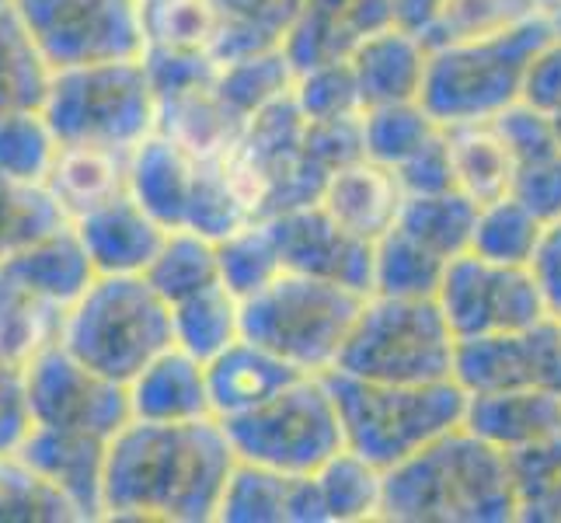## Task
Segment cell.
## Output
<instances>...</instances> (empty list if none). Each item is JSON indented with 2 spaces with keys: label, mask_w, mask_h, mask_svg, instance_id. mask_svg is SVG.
I'll list each match as a JSON object with an SVG mask.
<instances>
[{
  "label": "cell",
  "mask_w": 561,
  "mask_h": 523,
  "mask_svg": "<svg viewBox=\"0 0 561 523\" xmlns=\"http://www.w3.org/2000/svg\"><path fill=\"white\" fill-rule=\"evenodd\" d=\"M463 425L502 454L524 451L561 433V391L524 387V391H481L468 395Z\"/></svg>",
  "instance_id": "obj_19"
},
{
  "label": "cell",
  "mask_w": 561,
  "mask_h": 523,
  "mask_svg": "<svg viewBox=\"0 0 561 523\" xmlns=\"http://www.w3.org/2000/svg\"><path fill=\"white\" fill-rule=\"evenodd\" d=\"M217 255H220V283L238 300L255 297L259 289H265L279 273H286L279 245L265 217L248 220L234 235L217 241Z\"/></svg>",
  "instance_id": "obj_40"
},
{
  "label": "cell",
  "mask_w": 561,
  "mask_h": 523,
  "mask_svg": "<svg viewBox=\"0 0 561 523\" xmlns=\"http://www.w3.org/2000/svg\"><path fill=\"white\" fill-rule=\"evenodd\" d=\"M60 345L102 377L129 384L175 345L171 304L144 276H94L67 307Z\"/></svg>",
  "instance_id": "obj_5"
},
{
  "label": "cell",
  "mask_w": 561,
  "mask_h": 523,
  "mask_svg": "<svg viewBox=\"0 0 561 523\" xmlns=\"http://www.w3.org/2000/svg\"><path fill=\"white\" fill-rule=\"evenodd\" d=\"M363 109L419 102L425 64H430V43L398 25L383 29L353 49L350 56Z\"/></svg>",
  "instance_id": "obj_20"
},
{
  "label": "cell",
  "mask_w": 561,
  "mask_h": 523,
  "mask_svg": "<svg viewBox=\"0 0 561 523\" xmlns=\"http://www.w3.org/2000/svg\"><path fill=\"white\" fill-rule=\"evenodd\" d=\"M56 158H60V137L53 133L43 109L0 115V174L46 185Z\"/></svg>",
  "instance_id": "obj_41"
},
{
  "label": "cell",
  "mask_w": 561,
  "mask_h": 523,
  "mask_svg": "<svg viewBox=\"0 0 561 523\" xmlns=\"http://www.w3.org/2000/svg\"><path fill=\"white\" fill-rule=\"evenodd\" d=\"M144 280L158 289L168 304H179L199 289L220 283V255H217V241L199 235V230L188 227H171L158 255L147 265Z\"/></svg>",
  "instance_id": "obj_33"
},
{
  "label": "cell",
  "mask_w": 561,
  "mask_h": 523,
  "mask_svg": "<svg viewBox=\"0 0 561 523\" xmlns=\"http://www.w3.org/2000/svg\"><path fill=\"white\" fill-rule=\"evenodd\" d=\"M294 102L304 112V120H345V115H359L363 99L350 60H328L311 70L297 73Z\"/></svg>",
  "instance_id": "obj_47"
},
{
  "label": "cell",
  "mask_w": 561,
  "mask_h": 523,
  "mask_svg": "<svg viewBox=\"0 0 561 523\" xmlns=\"http://www.w3.org/2000/svg\"><path fill=\"white\" fill-rule=\"evenodd\" d=\"M558 325H561V321H558Z\"/></svg>",
  "instance_id": "obj_61"
},
{
  "label": "cell",
  "mask_w": 561,
  "mask_h": 523,
  "mask_svg": "<svg viewBox=\"0 0 561 523\" xmlns=\"http://www.w3.org/2000/svg\"><path fill=\"white\" fill-rule=\"evenodd\" d=\"M248 220H259V217L244 196L238 174L230 171L227 158L199 161L182 227L199 230V235H206L213 241H224L227 235H234V230L244 227Z\"/></svg>",
  "instance_id": "obj_38"
},
{
  "label": "cell",
  "mask_w": 561,
  "mask_h": 523,
  "mask_svg": "<svg viewBox=\"0 0 561 523\" xmlns=\"http://www.w3.org/2000/svg\"><path fill=\"white\" fill-rule=\"evenodd\" d=\"M324 377L339 401L345 447L380 471H391L443 433L457 430L468 409V391L454 377L433 384H383L335 371Z\"/></svg>",
  "instance_id": "obj_4"
},
{
  "label": "cell",
  "mask_w": 561,
  "mask_h": 523,
  "mask_svg": "<svg viewBox=\"0 0 561 523\" xmlns=\"http://www.w3.org/2000/svg\"><path fill=\"white\" fill-rule=\"evenodd\" d=\"M158 133L175 140L196 161H220L238 147L244 120H238L213 88H199L158 102Z\"/></svg>",
  "instance_id": "obj_23"
},
{
  "label": "cell",
  "mask_w": 561,
  "mask_h": 523,
  "mask_svg": "<svg viewBox=\"0 0 561 523\" xmlns=\"http://www.w3.org/2000/svg\"><path fill=\"white\" fill-rule=\"evenodd\" d=\"M196 158L182 150L164 133L150 137L129 154V182L126 192L137 200L153 220H161L168 230L185 224V209L196 182Z\"/></svg>",
  "instance_id": "obj_22"
},
{
  "label": "cell",
  "mask_w": 561,
  "mask_h": 523,
  "mask_svg": "<svg viewBox=\"0 0 561 523\" xmlns=\"http://www.w3.org/2000/svg\"><path fill=\"white\" fill-rule=\"evenodd\" d=\"M436 300L457 339L513 332L551 318L530 265L492 262L474 251L447 262Z\"/></svg>",
  "instance_id": "obj_11"
},
{
  "label": "cell",
  "mask_w": 561,
  "mask_h": 523,
  "mask_svg": "<svg viewBox=\"0 0 561 523\" xmlns=\"http://www.w3.org/2000/svg\"><path fill=\"white\" fill-rule=\"evenodd\" d=\"M366 297L370 294L353 286L286 269L255 297L241 300V332L304 374H328L335 371Z\"/></svg>",
  "instance_id": "obj_6"
},
{
  "label": "cell",
  "mask_w": 561,
  "mask_h": 523,
  "mask_svg": "<svg viewBox=\"0 0 561 523\" xmlns=\"http://www.w3.org/2000/svg\"><path fill=\"white\" fill-rule=\"evenodd\" d=\"M447 126H439L422 102H394L363 109V150L383 168H401L422 147H430Z\"/></svg>",
  "instance_id": "obj_37"
},
{
  "label": "cell",
  "mask_w": 561,
  "mask_h": 523,
  "mask_svg": "<svg viewBox=\"0 0 561 523\" xmlns=\"http://www.w3.org/2000/svg\"><path fill=\"white\" fill-rule=\"evenodd\" d=\"M510 192L545 224L561 220V150L516 164Z\"/></svg>",
  "instance_id": "obj_51"
},
{
  "label": "cell",
  "mask_w": 561,
  "mask_h": 523,
  "mask_svg": "<svg viewBox=\"0 0 561 523\" xmlns=\"http://www.w3.org/2000/svg\"><path fill=\"white\" fill-rule=\"evenodd\" d=\"M25 391L35 425H60L112 440L133 419L126 384L91 371L60 342L25 363Z\"/></svg>",
  "instance_id": "obj_12"
},
{
  "label": "cell",
  "mask_w": 561,
  "mask_h": 523,
  "mask_svg": "<svg viewBox=\"0 0 561 523\" xmlns=\"http://www.w3.org/2000/svg\"><path fill=\"white\" fill-rule=\"evenodd\" d=\"M353 0H304V11L297 22H332L335 14H342Z\"/></svg>",
  "instance_id": "obj_57"
},
{
  "label": "cell",
  "mask_w": 561,
  "mask_h": 523,
  "mask_svg": "<svg viewBox=\"0 0 561 523\" xmlns=\"http://www.w3.org/2000/svg\"><path fill=\"white\" fill-rule=\"evenodd\" d=\"M64 227H70V217L49 185L0 174V265Z\"/></svg>",
  "instance_id": "obj_34"
},
{
  "label": "cell",
  "mask_w": 561,
  "mask_h": 523,
  "mask_svg": "<svg viewBox=\"0 0 561 523\" xmlns=\"http://www.w3.org/2000/svg\"><path fill=\"white\" fill-rule=\"evenodd\" d=\"M0 523H81V516L43 475L8 454L0 457Z\"/></svg>",
  "instance_id": "obj_44"
},
{
  "label": "cell",
  "mask_w": 561,
  "mask_h": 523,
  "mask_svg": "<svg viewBox=\"0 0 561 523\" xmlns=\"http://www.w3.org/2000/svg\"><path fill=\"white\" fill-rule=\"evenodd\" d=\"M129 182V154L105 147H64L49 171V192L64 203L70 224L88 209L123 196Z\"/></svg>",
  "instance_id": "obj_25"
},
{
  "label": "cell",
  "mask_w": 561,
  "mask_h": 523,
  "mask_svg": "<svg viewBox=\"0 0 561 523\" xmlns=\"http://www.w3.org/2000/svg\"><path fill=\"white\" fill-rule=\"evenodd\" d=\"M537 14H545L540 0H447V8H443L439 22L425 43L433 49V46L457 43V38L495 35L530 22Z\"/></svg>",
  "instance_id": "obj_46"
},
{
  "label": "cell",
  "mask_w": 561,
  "mask_h": 523,
  "mask_svg": "<svg viewBox=\"0 0 561 523\" xmlns=\"http://www.w3.org/2000/svg\"><path fill=\"white\" fill-rule=\"evenodd\" d=\"M478 220V203L463 196L460 189L430 192V196H404L398 227L409 230L425 248H433L443 259H457L463 251H471Z\"/></svg>",
  "instance_id": "obj_35"
},
{
  "label": "cell",
  "mask_w": 561,
  "mask_h": 523,
  "mask_svg": "<svg viewBox=\"0 0 561 523\" xmlns=\"http://www.w3.org/2000/svg\"><path fill=\"white\" fill-rule=\"evenodd\" d=\"M73 230L81 235L99 276H144L168 235V227L153 220L129 192L88 209L73 220Z\"/></svg>",
  "instance_id": "obj_16"
},
{
  "label": "cell",
  "mask_w": 561,
  "mask_h": 523,
  "mask_svg": "<svg viewBox=\"0 0 561 523\" xmlns=\"http://www.w3.org/2000/svg\"><path fill=\"white\" fill-rule=\"evenodd\" d=\"M171 332H175L179 349L209 363L213 356H220L227 345H234L244 336L241 300L224 283H213L199 289V294L171 304Z\"/></svg>",
  "instance_id": "obj_30"
},
{
  "label": "cell",
  "mask_w": 561,
  "mask_h": 523,
  "mask_svg": "<svg viewBox=\"0 0 561 523\" xmlns=\"http://www.w3.org/2000/svg\"><path fill=\"white\" fill-rule=\"evenodd\" d=\"M220 14V32L213 43L217 64L241 60L265 49H279L297 25L304 0H213Z\"/></svg>",
  "instance_id": "obj_27"
},
{
  "label": "cell",
  "mask_w": 561,
  "mask_h": 523,
  "mask_svg": "<svg viewBox=\"0 0 561 523\" xmlns=\"http://www.w3.org/2000/svg\"><path fill=\"white\" fill-rule=\"evenodd\" d=\"M530 273L537 280L540 297L554 321H561V220L545 227V238H540L534 259H530Z\"/></svg>",
  "instance_id": "obj_55"
},
{
  "label": "cell",
  "mask_w": 561,
  "mask_h": 523,
  "mask_svg": "<svg viewBox=\"0 0 561 523\" xmlns=\"http://www.w3.org/2000/svg\"><path fill=\"white\" fill-rule=\"evenodd\" d=\"M530 109H537L551 123L554 137L561 144V38H548L530 60L527 81H524V99Z\"/></svg>",
  "instance_id": "obj_52"
},
{
  "label": "cell",
  "mask_w": 561,
  "mask_h": 523,
  "mask_svg": "<svg viewBox=\"0 0 561 523\" xmlns=\"http://www.w3.org/2000/svg\"><path fill=\"white\" fill-rule=\"evenodd\" d=\"M147 46L209 49L217 43L220 14L213 0H140Z\"/></svg>",
  "instance_id": "obj_45"
},
{
  "label": "cell",
  "mask_w": 561,
  "mask_h": 523,
  "mask_svg": "<svg viewBox=\"0 0 561 523\" xmlns=\"http://www.w3.org/2000/svg\"><path fill=\"white\" fill-rule=\"evenodd\" d=\"M304 150L311 154V161L328 174V179H332V171L366 158V150H363V112L359 115H345V120H321V123L307 120Z\"/></svg>",
  "instance_id": "obj_49"
},
{
  "label": "cell",
  "mask_w": 561,
  "mask_h": 523,
  "mask_svg": "<svg viewBox=\"0 0 561 523\" xmlns=\"http://www.w3.org/2000/svg\"><path fill=\"white\" fill-rule=\"evenodd\" d=\"M394 174H398V182L404 189V196H430V192L457 189L447 129H443L430 147H422L412 161H404L401 168H394Z\"/></svg>",
  "instance_id": "obj_54"
},
{
  "label": "cell",
  "mask_w": 561,
  "mask_h": 523,
  "mask_svg": "<svg viewBox=\"0 0 561 523\" xmlns=\"http://www.w3.org/2000/svg\"><path fill=\"white\" fill-rule=\"evenodd\" d=\"M289 273L332 280L370 294L374 286V241L353 235L321 203L294 206L265 217Z\"/></svg>",
  "instance_id": "obj_14"
},
{
  "label": "cell",
  "mask_w": 561,
  "mask_h": 523,
  "mask_svg": "<svg viewBox=\"0 0 561 523\" xmlns=\"http://www.w3.org/2000/svg\"><path fill=\"white\" fill-rule=\"evenodd\" d=\"M32 430L25 366L0 353V457L14 454Z\"/></svg>",
  "instance_id": "obj_53"
},
{
  "label": "cell",
  "mask_w": 561,
  "mask_h": 523,
  "mask_svg": "<svg viewBox=\"0 0 561 523\" xmlns=\"http://www.w3.org/2000/svg\"><path fill=\"white\" fill-rule=\"evenodd\" d=\"M53 70L140 60L147 49L140 0H14Z\"/></svg>",
  "instance_id": "obj_10"
},
{
  "label": "cell",
  "mask_w": 561,
  "mask_h": 523,
  "mask_svg": "<svg viewBox=\"0 0 561 523\" xmlns=\"http://www.w3.org/2000/svg\"><path fill=\"white\" fill-rule=\"evenodd\" d=\"M294 478L297 475L238 461V468L224 489L217 523H289Z\"/></svg>",
  "instance_id": "obj_42"
},
{
  "label": "cell",
  "mask_w": 561,
  "mask_h": 523,
  "mask_svg": "<svg viewBox=\"0 0 561 523\" xmlns=\"http://www.w3.org/2000/svg\"><path fill=\"white\" fill-rule=\"evenodd\" d=\"M328 523H363L383 513V471L356 451H339L314 471Z\"/></svg>",
  "instance_id": "obj_36"
},
{
  "label": "cell",
  "mask_w": 561,
  "mask_h": 523,
  "mask_svg": "<svg viewBox=\"0 0 561 523\" xmlns=\"http://www.w3.org/2000/svg\"><path fill=\"white\" fill-rule=\"evenodd\" d=\"M297 84V67L289 64L286 49H265L255 56H241V60L220 64L213 91L220 94L224 105L238 115V120H251L262 109L276 105L294 94Z\"/></svg>",
  "instance_id": "obj_32"
},
{
  "label": "cell",
  "mask_w": 561,
  "mask_h": 523,
  "mask_svg": "<svg viewBox=\"0 0 561 523\" xmlns=\"http://www.w3.org/2000/svg\"><path fill=\"white\" fill-rule=\"evenodd\" d=\"M129 412L144 422H196L213 416L206 363L171 345L126 384ZM217 419V416H213Z\"/></svg>",
  "instance_id": "obj_18"
},
{
  "label": "cell",
  "mask_w": 561,
  "mask_h": 523,
  "mask_svg": "<svg viewBox=\"0 0 561 523\" xmlns=\"http://www.w3.org/2000/svg\"><path fill=\"white\" fill-rule=\"evenodd\" d=\"M321 206L339 224L350 227L353 235L377 241L398 224L404 206V189L391 168H383L370 158H359L332 171V179H328L321 192Z\"/></svg>",
  "instance_id": "obj_21"
},
{
  "label": "cell",
  "mask_w": 561,
  "mask_h": 523,
  "mask_svg": "<svg viewBox=\"0 0 561 523\" xmlns=\"http://www.w3.org/2000/svg\"><path fill=\"white\" fill-rule=\"evenodd\" d=\"M548 25H551V35L561 38V4L554 11H548Z\"/></svg>",
  "instance_id": "obj_58"
},
{
  "label": "cell",
  "mask_w": 561,
  "mask_h": 523,
  "mask_svg": "<svg viewBox=\"0 0 561 523\" xmlns=\"http://www.w3.org/2000/svg\"><path fill=\"white\" fill-rule=\"evenodd\" d=\"M457 336L436 297L370 294L345 339L335 374L383 384L450 380Z\"/></svg>",
  "instance_id": "obj_7"
},
{
  "label": "cell",
  "mask_w": 561,
  "mask_h": 523,
  "mask_svg": "<svg viewBox=\"0 0 561 523\" xmlns=\"http://www.w3.org/2000/svg\"><path fill=\"white\" fill-rule=\"evenodd\" d=\"M14 454L70 502L81 523L105 520V436L32 422L28 436Z\"/></svg>",
  "instance_id": "obj_15"
},
{
  "label": "cell",
  "mask_w": 561,
  "mask_h": 523,
  "mask_svg": "<svg viewBox=\"0 0 561 523\" xmlns=\"http://www.w3.org/2000/svg\"><path fill=\"white\" fill-rule=\"evenodd\" d=\"M220 422L238 461L283 475H314L345 451L339 401L324 374H304L259 409Z\"/></svg>",
  "instance_id": "obj_9"
},
{
  "label": "cell",
  "mask_w": 561,
  "mask_h": 523,
  "mask_svg": "<svg viewBox=\"0 0 561 523\" xmlns=\"http://www.w3.org/2000/svg\"><path fill=\"white\" fill-rule=\"evenodd\" d=\"M516 510L527 523L561 520V433L510 454Z\"/></svg>",
  "instance_id": "obj_43"
},
{
  "label": "cell",
  "mask_w": 561,
  "mask_h": 523,
  "mask_svg": "<svg viewBox=\"0 0 561 523\" xmlns=\"http://www.w3.org/2000/svg\"><path fill=\"white\" fill-rule=\"evenodd\" d=\"M43 112L64 147L133 154L158 133V94L144 60H112L53 70Z\"/></svg>",
  "instance_id": "obj_8"
},
{
  "label": "cell",
  "mask_w": 561,
  "mask_h": 523,
  "mask_svg": "<svg viewBox=\"0 0 561 523\" xmlns=\"http://www.w3.org/2000/svg\"><path fill=\"white\" fill-rule=\"evenodd\" d=\"M67 307L35 294L8 265H0V353L14 363H28L43 349L60 342Z\"/></svg>",
  "instance_id": "obj_26"
},
{
  "label": "cell",
  "mask_w": 561,
  "mask_h": 523,
  "mask_svg": "<svg viewBox=\"0 0 561 523\" xmlns=\"http://www.w3.org/2000/svg\"><path fill=\"white\" fill-rule=\"evenodd\" d=\"M0 4H8V0H0Z\"/></svg>",
  "instance_id": "obj_60"
},
{
  "label": "cell",
  "mask_w": 561,
  "mask_h": 523,
  "mask_svg": "<svg viewBox=\"0 0 561 523\" xmlns=\"http://www.w3.org/2000/svg\"><path fill=\"white\" fill-rule=\"evenodd\" d=\"M545 227L548 224L534 217V213L510 192V196H499L492 203L478 206L471 251L492 262L530 265L540 238H545Z\"/></svg>",
  "instance_id": "obj_39"
},
{
  "label": "cell",
  "mask_w": 561,
  "mask_h": 523,
  "mask_svg": "<svg viewBox=\"0 0 561 523\" xmlns=\"http://www.w3.org/2000/svg\"><path fill=\"white\" fill-rule=\"evenodd\" d=\"M53 67L38 53L14 0L0 4V115L18 109H43Z\"/></svg>",
  "instance_id": "obj_29"
},
{
  "label": "cell",
  "mask_w": 561,
  "mask_h": 523,
  "mask_svg": "<svg viewBox=\"0 0 561 523\" xmlns=\"http://www.w3.org/2000/svg\"><path fill=\"white\" fill-rule=\"evenodd\" d=\"M4 265L22 283H28L35 294H43L46 300L60 307H70L94 283V276H99L73 224L43 241H35L32 248H25L22 255H14Z\"/></svg>",
  "instance_id": "obj_24"
},
{
  "label": "cell",
  "mask_w": 561,
  "mask_h": 523,
  "mask_svg": "<svg viewBox=\"0 0 561 523\" xmlns=\"http://www.w3.org/2000/svg\"><path fill=\"white\" fill-rule=\"evenodd\" d=\"M387 4H391L398 29L412 32L419 38H430L443 8H447V0H387Z\"/></svg>",
  "instance_id": "obj_56"
},
{
  "label": "cell",
  "mask_w": 561,
  "mask_h": 523,
  "mask_svg": "<svg viewBox=\"0 0 561 523\" xmlns=\"http://www.w3.org/2000/svg\"><path fill=\"white\" fill-rule=\"evenodd\" d=\"M144 70L147 81L158 94V102L179 99V94L213 88L220 73L217 56L209 49H164V46H147L144 49Z\"/></svg>",
  "instance_id": "obj_48"
},
{
  "label": "cell",
  "mask_w": 561,
  "mask_h": 523,
  "mask_svg": "<svg viewBox=\"0 0 561 523\" xmlns=\"http://www.w3.org/2000/svg\"><path fill=\"white\" fill-rule=\"evenodd\" d=\"M492 126L502 137V144L510 147L513 164H527L534 158H545V154H551V150H561L551 123L537 109H530L527 102L510 105L502 115H495Z\"/></svg>",
  "instance_id": "obj_50"
},
{
  "label": "cell",
  "mask_w": 561,
  "mask_h": 523,
  "mask_svg": "<svg viewBox=\"0 0 561 523\" xmlns=\"http://www.w3.org/2000/svg\"><path fill=\"white\" fill-rule=\"evenodd\" d=\"M454 380L468 395L524 387L561 391V325L545 318L513 332L457 339Z\"/></svg>",
  "instance_id": "obj_13"
},
{
  "label": "cell",
  "mask_w": 561,
  "mask_h": 523,
  "mask_svg": "<svg viewBox=\"0 0 561 523\" xmlns=\"http://www.w3.org/2000/svg\"><path fill=\"white\" fill-rule=\"evenodd\" d=\"M548 38V14H537L506 32L433 46L419 102L439 126L492 123L524 99L530 60Z\"/></svg>",
  "instance_id": "obj_3"
},
{
  "label": "cell",
  "mask_w": 561,
  "mask_h": 523,
  "mask_svg": "<svg viewBox=\"0 0 561 523\" xmlns=\"http://www.w3.org/2000/svg\"><path fill=\"white\" fill-rule=\"evenodd\" d=\"M447 259L425 248L404 227H391L374 241V286L380 297H436Z\"/></svg>",
  "instance_id": "obj_31"
},
{
  "label": "cell",
  "mask_w": 561,
  "mask_h": 523,
  "mask_svg": "<svg viewBox=\"0 0 561 523\" xmlns=\"http://www.w3.org/2000/svg\"><path fill=\"white\" fill-rule=\"evenodd\" d=\"M398 523H513L519 520L510 454L468 425L383 471V513Z\"/></svg>",
  "instance_id": "obj_2"
},
{
  "label": "cell",
  "mask_w": 561,
  "mask_h": 523,
  "mask_svg": "<svg viewBox=\"0 0 561 523\" xmlns=\"http://www.w3.org/2000/svg\"><path fill=\"white\" fill-rule=\"evenodd\" d=\"M238 454L220 419H129L108 440L105 520L213 523Z\"/></svg>",
  "instance_id": "obj_1"
},
{
  "label": "cell",
  "mask_w": 561,
  "mask_h": 523,
  "mask_svg": "<svg viewBox=\"0 0 561 523\" xmlns=\"http://www.w3.org/2000/svg\"><path fill=\"white\" fill-rule=\"evenodd\" d=\"M558 4H561V0H540V8H545V14H548V11H554Z\"/></svg>",
  "instance_id": "obj_59"
},
{
  "label": "cell",
  "mask_w": 561,
  "mask_h": 523,
  "mask_svg": "<svg viewBox=\"0 0 561 523\" xmlns=\"http://www.w3.org/2000/svg\"><path fill=\"white\" fill-rule=\"evenodd\" d=\"M447 140H450L454 179L463 196H471L478 206L499 196H510L516 164L492 123L447 126Z\"/></svg>",
  "instance_id": "obj_28"
},
{
  "label": "cell",
  "mask_w": 561,
  "mask_h": 523,
  "mask_svg": "<svg viewBox=\"0 0 561 523\" xmlns=\"http://www.w3.org/2000/svg\"><path fill=\"white\" fill-rule=\"evenodd\" d=\"M304 371L294 363H286L273 349L259 345L255 339H238L227 345L220 356L206 363V380H209V401L217 419H234L251 409H259L268 398L286 391L289 384L300 380Z\"/></svg>",
  "instance_id": "obj_17"
}]
</instances>
